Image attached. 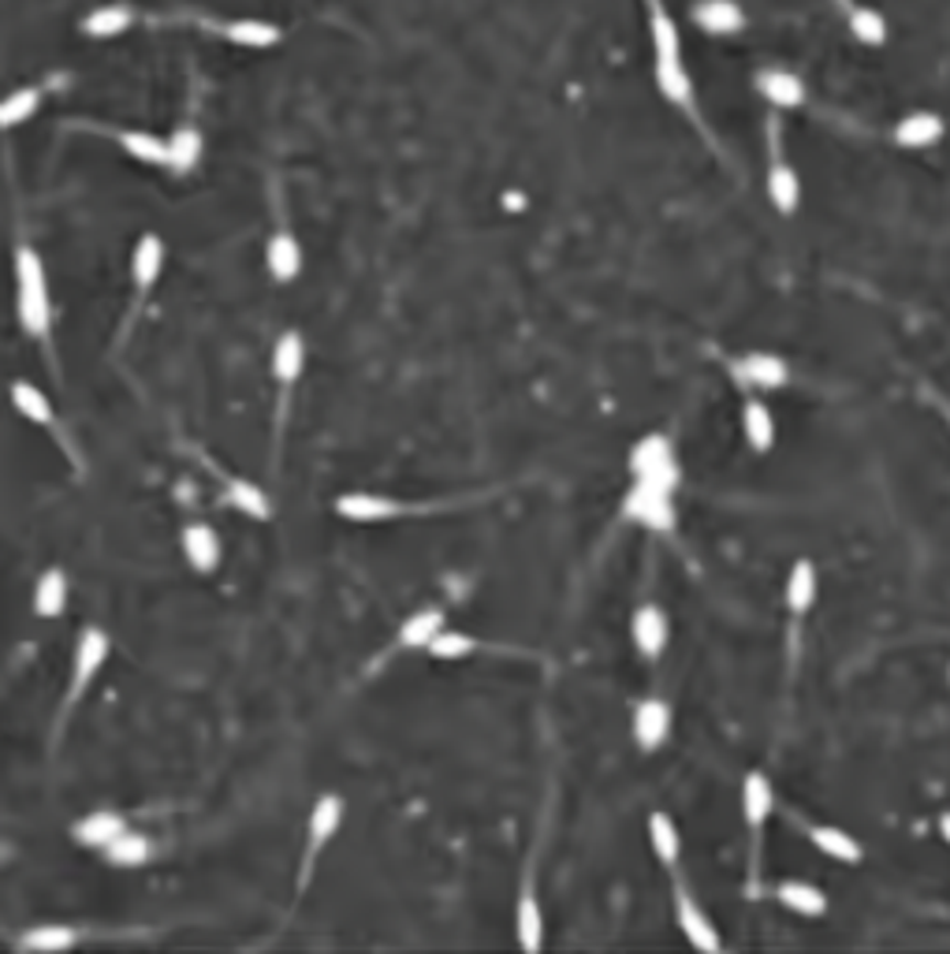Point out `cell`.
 <instances>
[{"label": "cell", "instance_id": "obj_22", "mask_svg": "<svg viewBox=\"0 0 950 954\" xmlns=\"http://www.w3.org/2000/svg\"><path fill=\"white\" fill-rule=\"evenodd\" d=\"M161 261H164V243L156 235H142L134 243V254H131V277H134V288L139 291H150L156 277H161Z\"/></svg>", "mask_w": 950, "mask_h": 954}, {"label": "cell", "instance_id": "obj_39", "mask_svg": "<svg viewBox=\"0 0 950 954\" xmlns=\"http://www.w3.org/2000/svg\"><path fill=\"white\" fill-rule=\"evenodd\" d=\"M42 105V86H23V90H12L0 105V124L4 127H19L23 120H31Z\"/></svg>", "mask_w": 950, "mask_h": 954}, {"label": "cell", "instance_id": "obj_28", "mask_svg": "<svg viewBox=\"0 0 950 954\" xmlns=\"http://www.w3.org/2000/svg\"><path fill=\"white\" fill-rule=\"evenodd\" d=\"M846 8V26H850V34L857 37L861 45H873V49H879L887 42V19L876 12V8H868V4H842Z\"/></svg>", "mask_w": 950, "mask_h": 954}, {"label": "cell", "instance_id": "obj_41", "mask_svg": "<svg viewBox=\"0 0 950 954\" xmlns=\"http://www.w3.org/2000/svg\"><path fill=\"white\" fill-rule=\"evenodd\" d=\"M469 653H474V637H466L458 631H440L433 642H429V656H436V661H463Z\"/></svg>", "mask_w": 950, "mask_h": 954}, {"label": "cell", "instance_id": "obj_30", "mask_svg": "<svg viewBox=\"0 0 950 954\" xmlns=\"http://www.w3.org/2000/svg\"><path fill=\"white\" fill-rule=\"evenodd\" d=\"M444 631V612L440 608H421V612H414L403 623V631H399V645L403 648H429V642Z\"/></svg>", "mask_w": 950, "mask_h": 954}, {"label": "cell", "instance_id": "obj_6", "mask_svg": "<svg viewBox=\"0 0 950 954\" xmlns=\"http://www.w3.org/2000/svg\"><path fill=\"white\" fill-rule=\"evenodd\" d=\"M674 918H679L682 936L690 940L698 951H709V954L723 951V940H720L716 924L709 921V913H704L685 891H679V902H674Z\"/></svg>", "mask_w": 950, "mask_h": 954}, {"label": "cell", "instance_id": "obj_5", "mask_svg": "<svg viewBox=\"0 0 950 954\" xmlns=\"http://www.w3.org/2000/svg\"><path fill=\"white\" fill-rule=\"evenodd\" d=\"M943 135H947L943 116L928 112V108H917V112H909L895 124L890 139H895V146H903V150H928V146H936Z\"/></svg>", "mask_w": 950, "mask_h": 954}, {"label": "cell", "instance_id": "obj_29", "mask_svg": "<svg viewBox=\"0 0 950 954\" xmlns=\"http://www.w3.org/2000/svg\"><path fill=\"white\" fill-rule=\"evenodd\" d=\"M67 604V578L61 567L45 570L42 578H37V589H34V612L42 619H56L64 612Z\"/></svg>", "mask_w": 950, "mask_h": 954}, {"label": "cell", "instance_id": "obj_18", "mask_svg": "<svg viewBox=\"0 0 950 954\" xmlns=\"http://www.w3.org/2000/svg\"><path fill=\"white\" fill-rule=\"evenodd\" d=\"M123 828H127V821H123L120 813H112V810H97V813H90V816H83V821H78L72 832H75V843H83V847L105 850V847H109V843H112Z\"/></svg>", "mask_w": 950, "mask_h": 954}, {"label": "cell", "instance_id": "obj_43", "mask_svg": "<svg viewBox=\"0 0 950 954\" xmlns=\"http://www.w3.org/2000/svg\"><path fill=\"white\" fill-rule=\"evenodd\" d=\"M939 835H943V843L950 847V810H947V813H939Z\"/></svg>", "mask_w": 950, "mask_h": 954}, {"label": "cell", "instance_id": "obj_25", "mask_svg": "<svg viewBox=\"0 0 950 954\" xmlns=\"http://www.w3.org/2000/svg\"><path fill=\"white\" fill-rule=\"evenodd\" d=\"M302 366H306V343L299 332H283L272 347V373H277L280 385H295Z\"/></svg>", "mask_w": 950, "mask_h": 954}, {"label": "cell", "instance_id": "obj_8", "mask_svg": "<svg viewBox=\"0 0 950 954\" xmlns=\"http://www.w3.org/2000/svg\"><path fill=\"white\" fill-rule=\"evenodd\" d=\"M757 94L776 108L806 105V83L795 72H787V67H764V72H757Z\"/></svg>", "mask_w": 950, "mask_h": 954}, {"label": "cell", "instance_id": "obj_27", "mask_svg": "<svg viewBox=\"0 0 950 954\" xmlns=\"http://www.w3.org/2000/svg\"><path fill=\"white\" fill-rule=\"evenodd\" d=\"M812 604H817V567H812L809 559H798L787 578V608H790V615L801 619Z\"/></svg>", "mask_w": 950, "mask_h": 954}, {"label": "cell", "instance_id": "obj_42", "mask_svg": "<svg viewBox=\"0 0 950 954\" xmlns=\"http://www.w3.org/2000/svg\"><path fill=\"white\" fill-rule=\"evenodd\" d=\"M638 481H645V485H652V489H660V493H674V489H679V481H682L679 462H663V467L649 470V474H638Z\"/></svg>", "mask_w": 950, "mask_h": 954}, {"label": "cell", "instance_id": "obj_3", "mask_svg": "<svg viewBox=\"0 0 950 954\" xmlns=\"http://www.w3.org/2000/svg\"><path fill=\"white\" fill-rule=\"evenodd\" d=\"M623 515L630 518V523H641L645 529H660V534H668V529L674 526L671 493H660V489L638 481V485H634L623 500Z\"/></svg>", "mask_w": 950, "mask_h": 954}, {"label": "cell", "instance_id": "obj_2", "mask_svg": "<svg viewBox=\"0 0 950 954\" xmlns=\"http://www.w3.org/2000/svg\"><path fill=\"white\" fill-rule=\"evenodd\" d=\"M109 661V634L101 626H86L75 642V667H72V690H67V705H75L78 697L90 690L94 675L101 672Z\"/></svg>", "mask_w": 950, "mask_h": 954}, {"label": "cell", "instance_id": "obj_11", "mask_svg": "<svg viewBox=\"0 0 950 954\" xmlns=\"http://www.w3.org/2000/svg\"><path fill=\"white\" fill-rule=\"evenodd\" d=\"M630 631H634V645H638V653L656 661V656L663 653V645H668V615H663L656 604H641L638 612H634Z\"/></svg>", "mask_w": 950, "mask_h": 954}, {"label": "cell", "instance_id": "obj_36", "mask_svg": "<svg viewBox=\"0 0 950 954\" xmlns=\"http://www.w3.org/2000/svg\"><path fill=\"white\" fill-rule=\"evenodd\" d=\"M228 500H231V507H239L242 515L258 518V523H266V518L272 515L269 496L261 493V489L253 485V481H247V478H235V481H231V485H228Z\"/></svg>", "mask_w": 950, "mask_h": 954}, {"label": "cell", "instance_id": "obj_12", "mask_svg": "<svg viewBox=\"0 0 950 954\" xmlns=\"http://www.w3.org/2000/svg\"><path fill=\"white\" fill-rule=\"evenodd\" d=\"M771 810H776V791H771L768 775L749 772L746 783H742V816H746L749 832L760 835V828L768 824Z\"/></svg>", "mask_w": 950, "mask_h": 954}, {"label": "cell", "instance_id": "obj_32", "mask_svg": "<svg viewBox=\"0 0 950 954\" xmlns=\"http://www.w3.org/2000/svg\"><path fill=\"white\" fill-rule=\"evenodd\" d=\"M127 157L142 164H169V139H156L150 131H116Z\"/></svg>", "mask_w": 950, "mask_h": 954}, {"label": "cell", "instance_id": "obj_21", "mask_svg": "<svg viewBox=\"0 0 950 954\" xmlns=\"http://www.w3.org/2000/svg\"><path fill=\"white\" fill-rule=\"evenodd\" d=\"M183 553H187V564L194 570L209 575V570H217V564H220V540L209 526L194 523V526L183 529Z\"/></svg>", "mask_w": 950, "mask_h": 954}, {"label": "cell", "instance_id": "obj_26", "mask_svg": "<svg viewBox=\"0 0 950 954\" xmlns=\"http://www.w3.org/2000/svg\"><path fill=\"white\" fill-rule=\"evenodd\" d=\"M742 432H746L749 448L760 451V455L776 444V418L760 399H746V407H742Z\"/></svg>", "mask_w": 950, "mask_h": 954}, {"label": "cell", "instance_id": "obj_16", "mask_svg": "<svg viewBox=\"0 0 950 954\" xmlns=\"http://www.w3.org/2000/svg\"><path fill=\"white\" fill-rule=\"evenodd\" d=\"M809 843L820 854H828L831 861H842V865H857L861 858H865V850H861V843L854 839V835L835 828V824H812Z\"/></svg>", "mask_w": 950, "mask_h": 954}, {"label": "cell", "instance_id": "obj_33", "mask_svg": "<svg viewBox=\"0 0 950 954\" xmlns=\"http://www.w3.org/2000/svg\"><path fill=\"white\" fill-rule=\"evenodd\" d=\"M518 943L530 954L544 947V918H541V907H537L533 891H526L522 899H518Z\"/></svg>", "mask_w": 950, "mask_h": 954}, {"label": "cell", "instance_id": "obj_23", "mask_svg": "<svg viewBox=\"0 0 950 954\" xmlns=\"http://www.w3.org/2000/svg\"><path fill=\"white\" fill-rule=\"evenodd\" d=\"M649 42H652L656 61H663V56H682V34L660 0H649Z\"/></svg>", "mask_w": 950, "mask_h": 954}, {"label": "cell", "instance_id": "obj_31", "mask_svg": "<svg viewBox=\"0 0 950 954\" xmlns=\"http://www.w3.org/2000/svg\"><path fill=\"white\" fill-rule=\"evenodd\" d=\"M198 161H202V131L191 124H183L180 131H172V139H169V164H164V169L191 172Z\"/></svg>", "mask_w": 950, "mask_h": 954}, {"label": "cell", "instance_id": "obj_9", "mask_svg": "<svg viewBox=\"0 0 950 954\" xmlns=\"http://www.w3.org/2000/svg\"><path fill=\"white\" fill-rule=\"evenodd\" d=\"M671 731V708L668 701H656V697H649V701L638 705V712H634V739H638V746L645 753L660 750L663 739H668Z\"/></svg>", "mask_w": 950, "mask_h": 954}, {"label": "cell", "instance_id": "obj_4", "mask_svg": "<svg viewBox=\"0 0 950 954\" xmlns=\"http://www.w3.org/2000/svg\"><path fill=\"white\" fill-rule=\"evenodd\" d=\"M343 821V798L339 794H321L317 802H313V813H310V835H306V872H302V883L310 880L313 872V861H317V854L328 847L332 835H336Z\"/></svg>", "mask_w": 950, "mask_h": 954}, {"label": "cell", "instance_id": "obj_37", "mask_svg": "<svg viewBox=\"0 0 950 954\" xmlns=\"http://www.w3.org/2000/svg\"><path fill=\"white\" fill-rule=\"evenodd\" d=\"M12 403H15L19 415L31 418L34 426H53V421H56L53 403H48L34 385H26V380H15V385H12Z\"/></svg>", "mask_w": 950, "mask_h": 954}, {"label": "cell", "instance_id": "obj_40", "mask_svg": "<svg viewBox=\"0 0 950 954\" xmlns=\"http://www.w3.org/2000/svg\"><path fill=\"white\" fill-rule=\"evenodd\" d=\"M75 940L78 936L72 929H64V924H37V929L19 936V947L23 951H67Z\"/></svg>", "mask_w": 950, "mask_h": 954}, {"label": "cell", "instance_id": "obj_38", "mask_svg": "<svg viewBox=\"0 0 950 954\" xmlns=\"http://www.w3.org/2000/svg\"><path fill=\"white\" fill-rule=\"evenodd\" d=\"M663 462H674V448L663 432H652V437L638 440V448H634V455H630L634 474H649V470L663 467Z\"/></svg>", "mask_w": 950, "mask_h": 954}, {"label": "cell", "instance_id": "obj_14", "mask_svg": "<svg viewBox=\"0 0 950 954\" xmlns=\"http://www.w3.org/2000/svg\"><path fill=\"white\" fill-rule=\"evenodd\" d=\"M134 8L131 4H101L94 8V12L83 15V23H78V31H83L86 37H120L123 31H131L134 26Z\"/></svg>", "mask_w": 950, "mask_h": 954}, {"label": "cell", "instance_id": "obj_7", "mask_svg": "<svg viewBox=\"0 0 950 954\" xmlns=\"http://www.w3.org/2000/svg\"><path fill=\"white\" fill-rule=\"evenodd\" d=\"M693 23L712 37H727L746 31V12L738 0H698L693 4Z\"/></svg>", "mask_w": 950, "mask_h": 954}, {"label": "cell", "instance_id": "obj_19", "mask_svg": "<svg viewBox=\"0 0 950 954\" xmlns=\"http://www.w3.org/2000/svg\"><path fill=\"white\" fill-rule=\"evenodd\" d=\"M266 265H269V272H272V280H280V283H291L299 277V269H302V247H299V239L291 232H277L269 239V247H266Z\"/></svg>", "mask_w": 950, "mask_h": 954}, {"label": "cell", "instance_id": "obj_35", "mask_svg": "<svg viewBox=\"0 0 950 954\" xmlns=\"http://www.w3.org/2000/svg\"><path fill=\"white\" fill-rule=\"evenodd\" d=\"M649 843H652L656 858L668 865V869H671L674 861H679L682 839H679V828H674V821H671L668 813H652V816H649Z\"/></svg>", "mask_w": 950, "mask_h": 954}, {"label": "cell", "instance_id": "obj_1", "mask_svg": "<svg viewBox=\"0 0 950 954\" xmlns=\"http://www.w3.org/2000/svg\"><path fill=\"white\" fill-rule=\"evenodd\" d=\"M15 288H19V321H23V332L34 340H45L53 310H48L42 258H37L31 247L15 250Z\"/></svg>", "mask_w": 950, "mask_h": 954}, {"label": "cell", "instance_id": "obj_17", "mask_svg": "<svg viewBox=\"0 0 950 954\" xmlns=\"http://www.w3.org/2000/svg\"><path fill=\"white\" fill-rule=\"evenodd\" d=\"M768 199L782 216L798 213V205H801V180L779 153L771 157V169H768Z\"/></svg>", "mask_w": 950, "mask_h": 954}, {"label": "cell", "instance_id": "obj_24", "mask_svg": "<svg viewBox=\"0 0 950 954\" xmlns=\"http://www.w3.org/2000/svg\"><path fill=\"white\" fill-rule=\"evenodd\" d=\"M224 37L242 49H272L280 45L283 31L277 23H269V19H235V23L224 26Z\"/></svg>", "mask_w": 950, "mask_h": 954}, {"label": "cell", "instance_id": "obj_20", "mask_svg": "<svg viewBox=\"0 0 950 954\" xmlns=\"http://www.w3.org/2000/svg\"><path fill=\"white\" fill-rule=\"evenodd\" d=\"M776 899L790 913H798V918H820V913L828 910V894L820 891L817 883H806V880H782L776 888Z\"/></svg>", "mask_w": 950, "mask_h": 954}, {"label": "cell", "instance_id": "obj_13", "mask_svg": "<svg viewBox=\"0 0 950 954\" xmlns=\"http://www.w3.org/2000/svg\"><path fill=\"white\" fill-rule=\"evenodd\" d=\"M336 511L343 518H350V523H385V518H396L403 504L374 493H347L336 500Z\"/></svg>", "mask_w": 950, "mask_h": 954}, {"label": "cell", "instance_id": "obj_10", "mask_svg": "<svg viewBox=\"0 0 950 954\" xmlns=\"http://www.w3.org/2000/svg\"><path fill=\"white\" fill-rule=\"evenodd\" d=\"M734 373H738V380H746L749 388H782L790 377L787 362L779 358V354H764V351H753L746 354V358L734 366Z\"/></svg>", "mask_w": 950, "mask_h": 954}, {"label": "cell", "instance_id": "obj_34", "mask_svg": "<svg viewBox=\"0 0 950 954\" xmlns=\"http://www.w3.org/2000/svg\"><path fill=\"white\" fill-rule=\"evenodd\" d=\"M105 858H109V865H120V869H134V865H142L150 858V839H145L142 832L123 828L109 847H105Z\"/></svg>", "mask_w": 950, "mask_h": 954}, {"label": "cell", "instance_id": "obj_15", "mask_svg": "<svg viewBox=\"0 0 950 954\" xmlns=\"http://www.w3.org/2000/svg\"><path fill=\"white\" fill-rule=\"evenodd\" d=\"M656 86H660V94L668 97L671 105L693 112V78L685 72L682 56H663V61H656Z\"/></svg>", "mask_w": 950, "mask_h": 954}]
</instances>
